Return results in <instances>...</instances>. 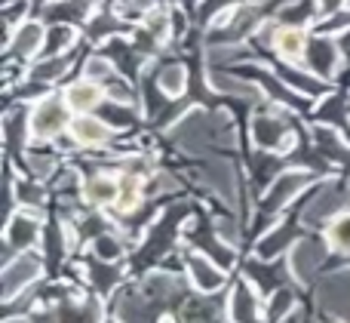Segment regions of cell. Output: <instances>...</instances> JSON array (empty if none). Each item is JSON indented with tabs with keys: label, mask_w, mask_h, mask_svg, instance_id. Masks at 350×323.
<instances>
[{
	"label": "cell",
	"mask_w": 350,
	"mask_h": 323,
	"mask_svg": "<svg viewBox=\"0 0 350 323\" xmlns=\"http://www.w3.org/2000/svg\"><path fill=\"white\" fill-rule=\"evenodd\" d=\"M102 96H105V90L96 83V80H90V77L65 90L68 108L77 111V114H86V111H92V108H102Z\"/></svg>",
	"instance_id": "cell-5"
},
{
	"label": "cell",
	"mask_w": 350,
	"mask_h": 323,
	"mask_svg": "<svg viewBox=\"0 0 350 323\" xmlns=\"http://www.w3.org/2000/svg\"><path fill=\"white\" fill-rule=\"evenodd\" d=\"M283 323H301V318H298V314H289V318H286Z\"/></svg>",
	"instance_id": "cell-39"
},
{
	"label": "cell",
	"mask_w": 350,
	"mask_h": 323,
	"mask_svg": "<svg viewBox=\"0 0 350 323\" xmlns=\"http://www.w3.org/2000/svg\"><path fill=\"white\" fill-rule=\"evenodd\" d=\"M86 12V0H62V3L49 6L46 16L53 22H65V18H80Z\"/></svg>",
	"instance_id": "cell-25"
},
{
	"label": "cell",
	"mask_w": 350,
	"mask_h": 323,
	"mask_svg": "<svg viewBox=\"0 0 350 323\" xmlns=\"http://www.w3.org/2000/svg\"><path fill=\"white\" fill-rule=\"evenodd\" d=\"M187 268H191V277H193V283H197V289H203V293H212V289H218L224 283V274L206 256H191L187 259Z\"/></svg>",
	"instance_id": "cell-9"
},
{
	"label": "cell",
	"mask_w": 350,
	"mask_h": 323,
	"mask_svg": "<svg viewBox=\"0 0 350 323\" xmlns=\"http://www.w3.org/2000/svg\"><path fill=\"white\" fill-rule=\"evenodd\" d=\"M206 182H209L218 194H224V201H228V203L237 201V194H234L237 182H234V172H230L228 164H209V166H206Z\"/></svg>",
	"instance_id": "cell-15"
},
{
	"label": "cell",
	"mask_w": 350,
	"mask_h": 323,
	"mask_svg": "<svg viewBox=\"0 0 350 323\" xmlns=\"http://www.w3.org/2000/svg\"><path fill=\"white\" fill-rule=\"evenodd\" d=\"M212 83H215V90L234 92V96H246V99H255V96H258V86L246 83L243 77H230V74H212Z\"/></svg>",
	"instance_id": "cell-22"
},
{
	"label": "cell",
	"mask_w": 350,
	"mask_h": 323,
	"mask_svg": "<svg viewBox=\"0 0 350 323\" xmlns=\"http://www.w3.org/2000/svg\"><path fill=\"white\" fill-rule=\"evenodd\" d=\"M68 123V102L62 99H43L31 114V133L34 139H49V135L62 133Z\"/></svg>",
	"instance_id": "cell-1"
},
{
	"label": "cell",
	"mask_w": 350,
	"mask_h": 323,
	"mask_svg": "<svg viewBox=\"0 0 350 323\" xmlns=\"http://www.w3.org/2000/svg\"><path fill=\"white\" fill-rule=\"evenodd\" d=\"M338 203H341V194H338V191H329V188L320 191V197L310 203V207H308V216H304V219H308V225H317V222L329 219V216L338 209Z\"/></svg>",
	"instance_id": "cell-17"
},
{
	"label": "cell",
	"mask_w": 350,
	"mask_h": 323,
	"mask_svg": "<svg viewBox=\"0 0 350 323\" xmlns=\"http://www.w3.org/2000/svg\"><path fill=\"white\" fill-rule=\"evenodd\" d=\"M292 237H295V228H292V225L277 228V231H273V234H267V237L258 244V256H261V259H271V256H277V253L283 250V246L289 244Z\"/></svg>",
	"instance_id": "cell-23"
},
{
	"label": "cell",
	"mask_w": 350,
	"mask_h": 323,
	"mask_svg": "<svg viewBox=\"0 0 350 323\" xmlns=\"http://www.w3.org/2000/svg\"><path fill=\"white\" fill-rule=\"evenodd\" d=\"M105 92H108L114 102H126V105H133L135 102V96H133V86L126 83V80H117V77H111V80H105Z\"/></svg>",
	"instance_id": "cell-27"
},
{
	"label": "cell",
	"mask_w": 350,
	"mask_h": 323,
	"mask_svg": "<svg viewBox=\"0 0 350 323\" xmlns=\"http://www.w3.org/2000/svg\"><path fill=\"white\" fill-rule=\"evenodd\" d=\"M329 240H332L338 250H350V213H341L338 219L329 228Z\"/></svg>",
	"instance_id": "cell-26"
},
{
	"label": "cell",
	"mask_w": 350,
	"mask_h": 323,
	"mask_svg": "<svg viewBox=\"0 0 350 323\" xmlns=\"http://www.w3.org/2000/svg\"><path fill=\"white\" fill-rule=\"evenodd\" d=\"M317 142H320L326 151H332V154H341V151H345V145H338V139H335L329 129H317Z\"/></svg>",
	"instance_id": "cell-33"
},
{
	"label": "cell",
	"mask_w": 350,
	"mask_h": 323,
	"mask_svg": "<svg viewBox=\"0 0 350 323\" xmlns=\"http://www.w3.org/2000/svg\"><path fill=\"white\" fill-rule=\"evenodd\" d=\"M310 10H314V3H310V0H301L298 6H289V10L283 12V18H286L289 25H301V22H308Z\"/></svg>",
	"instance_id": "cell-31"
},
{
	"label": "cell",
	"mask_w": 350,
	"mask_h": 323,
	"mask_svg": "<svg viewBox=\"0 0 350 323\" xmlns=\"http://www.w3.org/2000/svg\"><path fill=\"white\" fill-rule=\"evenodd\" d=\"M68 65H71V55H49L46 62H40V65L31 71V80H37V83L55 80V77H62V74L68 71Z\"/></svg>",
	"instance_id": "cell-19"
},
{
	"label": "cell",
	"mask_w": 350,
	"mask_h": 323,
	"mask_svg": "<svg viewBox=\"0 0 350 323\" xmlns=\"http://www.w3.org/2000/svg\"><path fill=\"white\" fill-rule=\"evenodd\" d=\"M338 6H345V0H320V10L323 12H335Z\"/></svg>",
	"instance_id": "cell-36"
},
{
	"label": "cell",
	"mask_w": 350,
	"mask_h": 323,
	"mask_svg": "<svg viewBox=\"0 0 350 323\" xmlns=\"http://www.w3.org/2000/svg\"><path fill=\"white\" fill-rule=\"evenodd\" d=\"M3 133H6V142L10 145H18L25 142V114H10L3 120Z\"/></svg>",
	"instance_id": "cell-29"
},
{
	"label": "cell",
	"mask_w": 350,
	"mask_h": 323,
	"mask_svg": "<svg viewBox=\"0 0 350 323\" xmlns=\"http://www.w3.org/2000/svg\"><path fill=\"white\" fill-rule=\"evenodd\" d=\"M289 302H292V296L289 293H277V299H273V318H280V314H286V308H289Z\"/></svg>",
	"instance_id": "cell-35"
},
{
	"label": "cell",
	"mask_w": 350,
	"mask_h": 323,
	"mask_svg": "<svg viewBox=\"0 0 350 323\" xmlns=\"http://www.w3.org/2000/svg\"><path fill=\"white\" fill-rule=\"evenodd\" d=\"M308 65L317 77H329V74L335 71V65H338V49H335V43L326 40V37H317L308 49Z\"/></svg>",
	"instance_id": "cell-8"
},
{
	"label": "cell",
	"mask_w": 350,
	"mask_h": 323,
	"mask_svg": "<svg viewBox=\"0 0 350 323\" xmlns=\"http://www.w3.org/2000/svg\"><path fill=\"white\" fill-rule=\"evenodd\" d=\"M304 31L301 28H295V25H286V28H280L277 34H273V47H277V53L283 55V59H289V62H295V59H301L304 55Z\"/></svg>",
	"instance_id": "cell-11"
},
{
	"label": "cell",
	"mask_w": 350,
	"mask_h": 323,
	"mask_svg": "<svg viewBox=\"0 0 350 323\" xmlns=\"http://www.w3.org/2000/svg\"><path fill=\"white\" fill-rule=\"evenodd\" d=\"M28 164H31V170H34L37 176H46V172L53 170V157H37V154H31Z\"/></svg>",
	"instance_id": "cell-34"
},
{
	"label": "cell",
	"mask_w": 350,
	"mask_h": 323,
	"mask_svg": "<svg viewBox=\"0 0 350 323\" xmlns=\"http://www.w3.org/2000/svg\"><path fill=\"white\" fill-rule=\"evenodd\" d=\"M117 194H120V182H114L111 176H96L86 185V201L96 203V207H105V203H117Z\"/></svg>",
	"instance_id": "cell-16"
},
{
	"label": "cell",
	"mask_w": 350,
	"mask_h": 323,
	"mask_svg": "<svg viewBox=\"0 0 350 323\" xmlns=\"http://www.w3.org/2000/svg\"><path fill=\"white\" fill-rule=\"evenodd\" d=\"M308 182H310L308 172H283V176L271 185V194H267V201H265V216H273L277 209H283Z\"/></svg>",
	"instance_id": "cell-2"
},
{
	"label": "cell",
	"mask_w": 350,
	"mask_h": 323,
	"mask_svg": "<svg viewBox=\"0 0 350 323\" xmlns=\"http://www.w3.org/2000/svg\"><path fill=\"white\" fill-rule=\"evenodd\" d=\"M40 43H46V34H43V28L37 22H28L22 25V28L16 31V37H12V49H16L18 55H34L37 49H40Z\"/></svg>",
	"instance_id": "cell-14"
},
{
	"label": "cell",
	"mask_w": 350,
	"mask_h": 323,
	"mask_svg": "<svg viewBox=\"0 0 350 323\" xmlns=\"http://www.w3.org/2000/svg\"><path fill=\"white\" fill-rule=\"evenodd\" d=\"M326 259V250H323L317 240H301V244L292 250V271H295L298 281L308 283L314 277V271L320 268V262Z\"/></svg>",
	"instance_id": "cell-4"
},
{
	"label": "cell",
	"mask_w": 350,
	"mask_h": 323,
	"mask_svg": "<svg viewBox=\"0 0 350 323\" xmlns=\"http://www.w3.org/2000/svg\"><path fill=\"white\" fill-rule=\"evenodd\" d=\"M280 77H283L289 86H295L298 92H304V96H323V92H326V83H323L320 77H310V74L289 71V68H283V71H280Z\"/></svg>",
	"instance_id": "cell-18"
},
{
	"label": "cell",
	"mask_w": 350,
	"mask_h": 323,
	"mask_svg": "<svg viewBox=\"0 0 350 323\" xmlns=\"http://www.w3.org/2000/svg\"><path fill=\"white\" fill-rule=\"evenodd\" d=\"M6 323H28V320H25V318H22V320H6Z\"/></svg>",
	"instance_id": "cell-41"
},
{
	"label": "cell",
	"mask_w": 350,
	"mask_h": 323,
	"mask_svg": "<svg viewBox=\"0 0 350 323\" xmlns=\"http://www.w3.org/2000/svg\"><path fill=\"white\" fill-rule=\"evenodd\" d=\"M252 135L261 148H273V145H280V142H286V127L277 117H255Z\"/></svg>",
	"instance_id": "cell-13"
},
{
	"label": "cell",
	"mask_w": 350,
	"mask_h": 323,
	"mask_svg": "<svg viewBox=\"0 0 350 323\" xmlns=\"http://www.w3.org/2000/svg\"><path fill=\"white\" fill-rule=\"evenodd\" d=\"M37 234H40V222L34 219V213L22 209V213L12 216L10 225H6V244L25 250V246H31L37 240Z\"/></svg>",
	"instance_id": "cell-7"
},
{
	"label": "cell",
	"mask_w": 350,
	"mask_h": 323,
	"mask_svg": "<svg viewBox=\"0 0 350 323\" xmlns=\"http://www.w3.org/2000/svg\"><path fill=\"white\" fill-rule=\"evenodd\" d=\"M230 318H234V323L258 320V305H255V296L246 283H240V287L234 289V296H230Z\"/></svg>",
	"instance_id": "cell-12"
},
{
	"label": "cell",
	"mask_w": 350,
	"mask_h": 323,
	"mask_svg": "<svg viewBox=\"0 0 350 323\" xmlns=\"http://www.w3.org/2000/svg\"><path fill=\"white\" fill-rule=\"evenodd\" d=\"M102 114H105V120H108L111 127H129V123H133V111H129V108H120V102L102 105Z\"/></svg>",
	"instance_id": "cell-28"
},
{
	"label": "cell",
	"mask_w": 350,
	"mask_h": 323,
	"mask_svg": "<svg viewBox=\"0 0 350 323\" xmlns=\"http://www.w3.org/2000/svg\"><path fill=\"white\" fill-rule=\"evenodd\" d=\"M142 182L135 176H123L120 179V194H117V209L120 213H133L135 207H139V201H142Z\"/></svg>",
	"instance_id": "cell-20"
},
{
	"label": "cell",
	"mask_w": 350,
	"mask_h": 323,
	"mask_svg": "<svg viewBox=\"0 0 350 323\" xmlns=\"http://www.w3.org/2000/svg\"><path fill=\"white\" fill-rule=\"evenodd\" d=\"M347 6H350V0H347Z\"/></svg>",
	"instance_id": "cell-42"
},
{
	"label": "cell",
	"mask_w": 350,
	"mask_h": 323,
	"mask_svg": "<svg viewBox=\"0 0 350 323\" xmlns=\"http://www.w3.org/2000/svg\"><path fill=\"white\" fill-rule=\"evenodd\" d=\"M341 49L350 53V31H347V34H341Z\"/></svg>",
	"instance_id": "cell-38"
},
{
	"label": "cell",
	"mask_w": 350,
	"mask_h": 323,
	"mask_svg": "<svg viewBox=\"0 0 350 323\" xmlns=\"http://www.w3.org/2000/svg\"><path fill=\"white\" fill-rule=\"evenodd\" d=\"M86 77L90 80H111L114 77V68H111V62L108 59H90L86 62Z\"/></svg>",
	"instance_id": "cell-30"
},
{
	"label": "cell",
	"mask_w": 350,
	"mask_h": 323,
	"mask_svg": "<svg viewBox=\"0 0 350 323\" xmlns=\"http://www.w3.org/2000/svg\"><path fill=\"white\" fill-rule=\"evenodd\" d=\"M71 135L80 145H105V142H108V127H105V120H98V117H74Z\"/></svg>",
	"instance_id": "cell-10"
},
{
	"label": "cell",
	"mask_w": 350,
	"mask_h": 323,
	"mask_svg": "<svg viewBox=\"0 0 350 323\" xmlns=\"http://www.w3.org/2000/svg\"><path fill=\"white\" fill-rule=\"evenodd\" d=\"M74 43V28H68V25H53V28L46 31V49L49 55H59L62 49H68Z\"/></svg>",
	"instance_id": "cell-24"
},
{
	"label": "cell",
	"mask_w": 350,
	"mask_h": 323,
	"mask_svg": "<svg viewBox=\"0 0 350 323\" xmlns=\"http://www.w3.org/2000/svg\"><path fill=\"white\" fill-rule=\"evenodd\" d=\"M157 83H160V90H163L166 96H181L185 86H187V74H185V68L181 65H166L163 71H160Z\"/></svg>",
	"instance_id": "cell-21"
},
{
	"label": "cell",
	"mask_w": 350,
	"mask_h": 323,
	"mask_svg": "<svg viewBox=\"0 0 350 323\" xmlns=\"http://www.w3.org/2000/svg\"><path fill=\"white\" fill-rule=\"evenodd\" d=\"M154 3H157V0H133L135 10H148V6H154Z\"/></svg>",
	"instance_id": "cell-37"
},
{
	"label": "cell",
	"mask_w": 350,
	"mask_h": 323,
	"mask_svg": "<svg viewBox=\"0 0 350 323\" xmlns=\"http://www.w3.org/2000/svg\"><path fill=\"white\" fill-rule=\"evenodd\" d=\"M160 323H175V320L170 318V314H166V318H160Z\"/></svg>",
	"instance_id": "cell-40"
},
{
	"label": "cell",
	"mask_w": 350,
	"mask_h": 323,
	"mask_svg": "<svg viewBox=\"0 0 350 323\" xmlns=\"http://www.w3.org/2000/svg\"><path fill=\"white\" fill-rule=\"evenodd\" d=\"M40 274V259L37 256H18L16 262H10L3 268V299H12L18 289H25V283H31Z\"/></svg>",
	"instance_id": "cell-3"
},
{
	"label": "cell",
	"mask_w": 350,
	"mask_h": 323,
	"mask_svg": "<svg viewBox=\"0 0 350 323\" xmlns=\"http://www.w3.org/2000/svg\"><path fill=\"white\" fill-rule=\"evenodd\" d=\"M320 302L335 314H350V271L329 277L320 287Z\"/></svg>",
	"instance_id": "cell-6"
},
{
	"label": "cell",
	"mask_w": 350,
	"mask_h": 323,
	"mask_svg": "<svg viewBox=\"0 0 350 323\" xmlns=\"http://www.w3.org/2000/svg\"><path fill=\"white\" fill-rule=\"evenodd\" d=\"M96 253H98V259H117L120 256V244H117L114 237H98L96 240Z\"/></svg>",
	"instance_id": "cell-32"
}]
</instances>
